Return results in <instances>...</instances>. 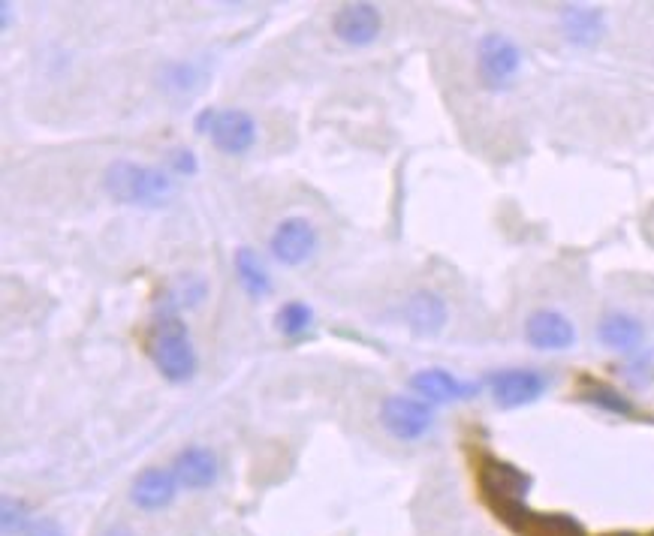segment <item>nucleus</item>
<instances>
[{
  "label": "nucleus",
  "instance_id": "f257e3e1",
  "mask_svg": "<svg viewBox=\"0 0 654 536\" xmlns=\"http://www.w3.org/2000/svg\"><path fill=\"white\" fill-rule=\"evenodd\" d=\"M103 190L118 205H145V208H160L175 193L166 172H160L157 166L133 163V160L109 163L103 172Z\"/></svg>",
  "mask_w": 654,
  "mask_h": 536
},
{
  "label": "nucleus",
  "instance_id": "f03ea898",
  "mask_svg": "<svg viewBox=\"0 0 654 536\" xmlns=\"http://www.w3.org/2000/svg\"><path fill=\"white\" fill-rule=\"evenodd\" d=\"M151 362L169 383H184L196 374V350L181 317H154L151 341H148Z\"/></svg>",
  "mask_w": 654,
  "mask_h": 536
},
{
  "label": "nucleus",
  "instance_id": "7ed1b4c3",
  "mask_svg": "<svg viewBox=\"0 0 654 536\" xmlns=\"http://www.w3.org/2000/svg\"><path fill=\"white\" fill-rule=\"evenodd\" d=\"M480 488L489 506L498 512V518L507 521L513 512L525 506V494L531 491V476L501 458L486 455L480 464Z\"/></svg>",
  "mask_w": 654,
  "mask_h": 536
},
{
  "label": "nucleus",
  "instance_id": "20e7f679",
  "mask_svg": "<svg viewBox=\"0 0 654 536\" xmlns=\"http://www.w3.org/2000/svg\"><path fill=\"white\" fill-rule=\"evenodd\" d=\"M522 67L519 46L504 34H486L477 46V73L489 91H504L513 85Z\"/></svg>",
  "mask_w": 654,
  "mask_h": 536
},
{
  "label": "nucleus",
  "instance_id": "39448f33",
  "mask_svg": "<svg viewBox=\"0 0 654 536\" xmlns=\"http://www.w3.org/2000/svg\"><path fill=\"white\" fill-rule=\"evenodd\" d=\"M314 250H317V229L305 217H284L269 238V253L284 265H299L311 259Z\"/></svg>",
  "mask_w": 654,
  "mask_h": 536
},
{
  "label": "nucleus",
  "instance_id": "423d86ee",
  "mask_svg": "<svg viewBox=\"0 0 654 536\" xmlns=\"http://www.w3.org/2000/svg\"><path fill=\"white\" fill-rule=\"evenodd\" d=\"M380 422L398 440H419L431 428V407L416 398L389 395L380 404Z\"/></svg>",
  "mask_w": 654,
  "mask_h": 536
},
{
  "label": "nucleus",
  "instance_id": "0eeeda50",
  "mask_svg": "<svg viewBox=\"0 0 654 536\" xmlns=\"http://www.w3.org/2000/svg\"><path fill=\"white\" fill-rule=\"evenodd\" d=\"M383 19L380 10L374 4H365V0H356V4H344L338 7L335 19H332V31L341 43L347 46H368L380 37Z\"/></svg>",
  "mask_w": 654,
  "mask_h": 536
},
{
  "label": "nucleus",
  "instance_id": "6e6552de",
  "mask_svg": "<svg viewBox=\"0 0 654 536\" xmlns=\"http://www.w3.org/2000/svg\"><path fill=\"white\" fill-rule=\"evenodd\" d=\"M492 398L498 407H525V404H534L543 392H546V377L537 374V371H522V368H513V371H498L492 380Z\"/></svg>",
  "mask_w": 654,
  "mask_h": 536
},
{
  "label": "nucleus",
  "instance_id": "1a4fd4ad",
  "mask_svg": "<svg viewBox=\"0 0 654 536\" xmlns=\"http://www.w3.org/2000/svg\"><path fill=\"white\" fill-rule=\"evenodd\" d=\"M211 142L217 151H224L230 157L248 154L254 139H257V124L248 112L242 109H227V112H217V121L211 127Z\"/></svg>",
  "mask_w": 654,
  "mask_h": 536
},
{
  "label": "nucleus",
  "instance_id": "9d476101",
  "mask_svg": "<svg viewBox=\"0 0 654 536\" xmlns=\"http://www.w3.org/2000/svg\"><path fill=\"white\" fill-rule=\"evenodd\" d=\"M525 338L537 350H567L576 341V329L564 314L543 308L525 320Z\"/></svg>",
  "mask_w": 654,
  "mask_h": 536
},
{
  "label": "nucleus",
  "instance_id": "9b49d317",
  "mask_svg": "<svg viewBox=\"0 0 654 536\" xmlns=\"http://www.w3.org/2000/svg\"><path fill=\"white\" fill-rule=\"evenodd\" d=\"M175 491H178V479L172 470H163V467H145L136 479H133V503L145 512H157V509H166L172 500H175Z\"/></svg>",
  "mask_w": 654,
  "mask_h": 536
},
{
  "label": "nucleus",
  "instance_id": "f8f14e48",
  "mask_svg": "<svg viewBox=\"0 0 654 536\" xmlns=\"http://www.w3.org/2000/svg\"><path fill=\"white\" fill-rule=\"evenodd\" d=\"M410 389H413L419 398H428V401L444 404V401H465V398L477 395L480 386L462 383V380H456V377H453L450 371H444V368H425V371H416V374L410 377Z\"/></svg>",
  "mask_w": 654,
  "mask_h": 536
},
{
  "label": "nucleus",
  "instance_id": "ddd939ff",
  "mask_svg": "<svg viewBox=\"0 0 654 536\" xmlns=\"http://www.w3.org/2000/svg\"><path fill=\"white\" fill-rule=\"evenodd\" d=\"M172 473H175L181 488L202 491V488L214 485V479H217V455L205 446H187L175 455Z\"/></svg>",
  "mask_w": 654,
  "mask_h": 536
},
{
  "label": "nucleus",
  "instance_id": "4468645a",
  "mask_svg": "<svg viewBox=\"0 0 654 536\" xmlns=\"http://www.w3.org/2000/svg\"><path fill=\"white\" fill-rule=\"evenodd\" d=\"M407 326L416 332V335H438L444 326H447V302L438 296V293H431V290H416L404 308H401Z\"/></svg>",
  "mask_w": 654,
  "mask_h": 536
},
{
  "label": "nucleus",
  "instance_id": "2eb2a0df",
  "mask_svg": "<svg viewBox=\"0 0 654 536\" xmlns=\"http://www.w3.org/2000/svg\"><path fill=\"white\" fill-rule=\"evenodd\" d=\"M507 524L522 536H585V527L573 515H540L528 506L513 512Z\"/></svg>",
  "mask_w": 654,
  "mask_h": 536
},
{
  "label": "nucleus",
  "instance_id": "dca6fc26",
  "mask_svg": "<svg viewBox=\"0 0 654 536\" xmlns=\"http://www.w3.org/2000/svg\"><path fill=\"white\" fill-rule=\"evenodd\" d=\"M561 28L573 46H594L603 37V13L597 7L570 4L561 10Z\"/></svg>",
  "mask_w": 654,
  "mask_h": 536
},
{
  "label": "nucleus",
  "instance_id": "f3484780",
  "mask_svg": "<svg viewBox=\"0 0 654 536\" xmlns=\"http://www.w3.org/2000/svg\"><path fill=\"white\" fill-rule=\"evenodd\" d=\"M202 296H205V281L196 275H184L160 293V299L154 305V317H178L181 311L196 308L202 302Z\"/></svg>",
  "mask_w": 654,
  "mask_h": 536
},
{
  "label": "nucleus",
  "instance_id": "a211bd4d",
  "mask_svg": "<svg viewBox=\"0 0 654 536\" xmlns=\"http://www.w3.org/2000/svg\"><path fill=\"white\" fill-rule=\"evenodd\" d=\"M597 338L612 347V350H621V353H630L642 344L645 338V329L639 320H633L630 314H606L597 326Z\"/></svg>",
  "mask_w": 654,
  "mask_h": 536
},
{
  "label": "nucleus",
  "instance_id": "6ab92c4d",
  "mask_svg": "<svg viewBox=\"0 0 654 536\" xmlns=\"http://www.w3.org/2000/svg\"><path fill=\"white\" fill-rule=\"evenodd\" d=\"M157 82H160V91L181 100V97H190L199 91L202 85V67L193 64V61H169L160 67L157 73Z\"/></svg>",
  "mask_w": 654,
  "mask_h": 536
},
{
  "label": "nucleus",
  "instance_id": "aec40b11",
  "mask_svg": "<svg viewBox=\"0 0 654 536\" xmlns=\"http://www.w3.org/2000/svg\"><path fill=\"white\" fill-rule=\"evenodd\" d=\"M236 275H239V284L245 287V293L251 299H263L272 293V278L266 272V265L257 259V253L251 247H239L236 250Z\"/></svg>",
  "mask_w": 654,
  "mask_h": 536
},
{
  "label": "nucleus",
  "instance_id": "412c9836",
  "mask_svg": "<svg viewBox=\"0 0 654 536\" xmlns=\"http://www.w3.org/2000/svg\"><path fill=\"white\" fill-rule=\"evenodd\" d=\"M311 320H314V311L305 305V302H287L278 314H275V326L287 335V338H296L302 332L311 329Z\"/></svg>",
  "mask_w": 654,
  "mask_h": 536
},
{
  "label": "nucleus",
  "instance_id": "4be33fe9",
  "mask_svg": "<svg viewBox=\"0 0 654 536\" xmlns=\"http://www.w3.org/2000/svg\"><path fill=\"white\" fill-rule=\"evenodd\" d=\"M0 521H4V536H22L34 524L31 512H28V503L25 500H13V497L4 500V509H0Z\"/></svg>",
  "mask_w": 654,
  "mask_h": 536
},
{
  "label": "nucleus",
  "instance_id": "5701e85b",
  "mask_svg": "<svg viewBox=\"0 0 654 536\" xmlns=\"http://www.w3.org/2000/svg\"><path fill=\"white\" fill-rule=\"evenodd\" d=\"M582 398L591 401V404H597V407H603V410H609V413H618V416H630V413H633L630 401H627L621 392H615L612 386L594 383V386H588V389L582 392Z\"/></svg>",
  "mask_w": 654,
  "mask_h": 536
},
{
  "label": "nucleus",
  "instance_id": "b1692460",
  "mask_svg": "<svg viewBox=\"0 0 654 536\" xmlns=\"http://www.w3.org/2000/svg\"><path fill=\"white\" fill-rule=\"evenodd\" d=\"M169 169L178 172V175H196V169H199L196 154L190 148H172L169 151Z\"/></svg>",
  "mask_w": 654,
  "mask_h": 536
},
{
  "label": "nucleus",
  "instance_id": "393cba45",
  "mask_svg": "<svg viewBox=\"0 0 654 536\" xmlns=\"http://www.w3.org/2000/svg\"><path fill=\"white\" fill-rule=\"evenodd\" d=\"M25 536H64V530L55 518H37Z\"/></svg>",
  "mask_w": 654,
  "mask_h": 536
},
{
  "label": "nucleus",
  "instance_id": "a878e982",
  "mask_svg": "<svg viewBox=\"0 0 654 536\" xmlns=\"http://www.w3.org/2000/svg\"><path fill=\"white\" fill-rule=\"evenodd\" d=\"M214 121H217V109H202V112L196 115L193 127H196V133H199V136H205V133H211Z\"/></svg>",
  "mask_w": 654,
  "mask_h": 536
},
{
  "label": "nucleus",
  "instance_id": "bb28decb",
  "mask_svg": "<svg viewBox=\"0 0 654 536\" xmlns=\"http://www.w3.org/2000/svg\"><path fill=\"white\" fill-rule=\"evenodd\" d=\"M97 536H136L127 524H121V521H115V524H109V527H103Z\"/></svg>",
  "mask_w": 654,
  "mask_h": 536
},
{
  "label": "nucleus",
  "instance_id": "cd10ccee",
  "mask_svg": "<svg viewBox=\"0 0 654 536\" xmlns=\"http://www.w3.org/2000/svg\"><path fill=\"white\" fill-rule=\"evenodd\" d=\"M612 536H633V533H612Z\"/></svg>",
  "mask_w": 654,
  "mask_h": 536
},
{
  "label": "nucleus",
  "instance_id": "c85d7f7f",
  "mask_svg": "<svg viewBox=\"0 0 654 536\" xmlns=\"http://www.w3.org/2000/svg\"><path fill=\"white\" fill-rule=\"evenodd\" d=\"M651 536H654V533H651Z\"/></svg>",
  "mask_w": 654,
  "mask_h": 536
}]
</instances>
